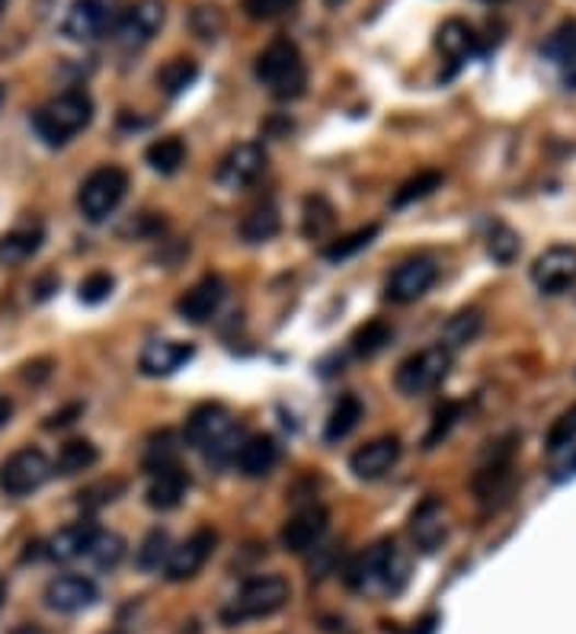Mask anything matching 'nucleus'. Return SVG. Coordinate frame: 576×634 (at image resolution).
<instances>
[{
	"label": "nucleus",
	"instance_id": "obj_4",
	"mask_svg": "<svg viewBox=\"0 0 576 634\" xmlns=\"http://www.w3.org/2000/svg\"><path fill=\"white\" fill-rule=\"evenodd\" d=\"M183 439H186V446L208 452V459L218 462V465H221L228 456L238 452V446H234V439H238V436H234V423H231L228 407H221V404H203V407H196V411L186 417Z\"/></svg>",
	"mask_w": 576,
	"mask_h": 634
},
{
	"label": "nucleus",
	"instance_id": "obj_5",
	"mask_svg": "<svg viewBox=\"0 0 576 634\" xmlns=\"http://www.w3.org/2000/svg\"><path fill=\"white\" fill-rule=\"evenodd\" d=\"M291 596L288 580L276 577V574H266V577H253L247 580L238 596L221 609V622L224 625H244L250 619H266V615H276Z\"/></svg>",
	"mask_w": 576,
	"mask_h": 634
},
{
	"label": "nucleus",
	"instance_id": "obj_55",
	"mask_svg": "<svg viewBox=\"0 0 576 634\" xmlns=\"http://www.w3.org/2000/svg\"><path fill=\"white\" fill-rule=\"evenodd\" d=\"M0 103H3V87H0Z\"/></svg>",
	"mask_w": 576,
	"mask_h": 634
},
{
	"label": "nucleus",
	"instance_id": "obj_56",
	"mask_svg": "<svg viewBox=\"0 0 576 634\" xmlns=\"http://www.w3.org/2000/svg\"><path fill=\"white\" fill-rule=\"evenodd\" d=\"M487 3H503V0H487Z\"/></svg>",
	"mask_w": 576,
	"mask_h": 634
},
{
	"label": "nucleus",
	"instance_id": "obj_51",
	"mask_svg": "<svg viewBox=\"0 0 576 634\" xmlns=\"http://www.w3.org/2000/svg\"><path fill=\"white\" fill-rule=\"evenodd\" d=\"M564 474H576V456L567 462V465H564Z\"/></svg>",
	"mask_w": 576,
	"mask_h": 634
},
{
	"label": "nucleus",
	"instance_id": "obj_28",
	"mask_svg": "<svg viewBox=\"0 0 576 634\" xmlns=\"http://www.w3.org/2000/svg\"><path fill=\"white\" fill-rule=\"evenodd\" d=\"M359 420H362V401H359L356 394H343V397L333 404V411H330L327 417V429H324L327 442L346 439V436L359 426Z\"/></svg>",
	"mask_w": 576,
	"mask_h": 634
},
{
	"label": "nucleus",
	"instance_id": "obj_20",
	"mask_svg": "<svg viewBox=\"0 0 576 634\" xmlns=\"http://www.w3.org/2000/svg\"><path fill=\"white\" fill-rule=\"evenodd\" d=\"M279 462V446L273 436H250L234 452V465L244 477H266Z\"/></svg>",
	"mask_w": 576,
	"mask_h": 634
},
{
	"label": "nucleus",
	"instance_id": "obj_15",
	"mask_svg": "<svg viewBox=\"0 0 576 634\" xmlns=\"http://www.w3.org/2000/svg\"><path fill=\"white\" fill-rule=\"evenodd\" d=\"M45 606L51 612H81V609H90L96 599H100V590L90 577H81V574H65V577H55L48 587H45Z\"/></svg>",
	"mask_w": 576,
	"mask_h": 634
},
{
	"label": "nucleus",
	"instance_id": "obj_14",
	"mask_svg": "<svg viewBox=\"0 0 576 634\" xmlns=\"http://www.w3.org/2000/svg\"><path fill=\"white\" fill-rule=\"evenodd\" d=\"M215 532L211 529H199L196 535H189L180 549L170 551V557H166V580H173V584H183V580H193L203 567H206L208 554L215 551Z\"/></svg>",
	"mask_w": 576,
	"mask_h": 634
},
{
	"label": "nucleus",
	"instance_id": "obj_2",
	"mask_svg": "<svg viewBox=\"0 0 576 634\" xmlns=\"http://www.w3.org/2000/svg\"><path fill=\"white\" fill-rule=\"evenodd\" d=\"M253 74L276 100H295L304 93V84H308L304 58H301L298 45L288 43V39H276V43L266 45L256 55Z\"/></svg>",
	"mask_w": 576,
	"mask_h": 634
},
{
	"label": "nucleus",
	"instance_id": "obj_31",
	"mask_svg": "<svg viewBox=\"0 0 576 634\" xmlns=\"http://www.w3.org/2000/svg\"><path fill=\"white\" fill-rule=\"evenodd\" d=\"M199 78V65L193 58H170L164 68L158 71V84L166 96L183 93L186 87H193V81Z\"/></svg>",
	"mask_w": 576,
	"mask_h": 634
},
{
	"label": "nucleus",
	"instance_id": "obj_39",
	"mask_svg": "<svg viewBox=\"0 0 576 634\" xmlns=\"http://www.w3.org/2000/svg\"><path fill=\"white\" fill-rule=\"evenodd\" d=\"M123 491H125V484L119 481V477L96 481V484L83 487L81 494H78V504H81L83 509H100V507H106V504H113Z\"/></svg>",
	"mask_w": 576,
	"mask_h": 634
},
{
	"label": "nucleus",
	"instance_id": "obj_37",
	"mask_svg": "<svg viewBox=\"0 0 576 634\" xmlns=\"http://www.w3.org/2000/svg\"><path fill=\"white\" fill-rule=\"evenodd\" d=\"M388 343H391V327H388L384 321H369V324H362V327L353 334L356 356H375V353H381Z\"/></svg>",
	"mask_w": 576,
	"mask_h": 634
},
{
	"label": "nucleus",
	"instance_id": "obj_8",
	"mask_svg": "<svg viewBox=\"0 0 576 634\" xmlns=\"http://www.w3.org/2000/svg\"><path fill=\"white\" fill-rule=\"evenodd\" d=\"M55 474V465L42 449H20L0 465V491L7 497H30Z\"/></svg>",
	"mask_w": 576,
	"mask_h": 634
},
{
	"label": "nucleus",
	"instance_id": "obj_26",
	"mask_svg": "<svg viewBox=\"0 0 576 634\" xmlns=\"http://www.w3.org/2000/svg\"><path fill=\"white\" fill-rule=\"evenodd\" d=\"M544 51L554 58V65H557V71H561V81L576 90V23L561 26V30L551 36V43H548Z\"/></svg>",
	"mask_w": 576,
	"mask_h": 634
},
{
	"label": "nucleus",
	"instance_id": "obj_17",
	"mask_svg": "<svg viewBox=\"0 0 576 634\" xmlns=\"http://www.w3.org/2000/svg\"><path fill=\"white\" fill-rule=\"evenodd\" d=\"M221 301H224V283L218 276H203L193 289L180 296L176 314L189 324H203L221 308Z\"/></svg>",
	"mask_w": 576,
	"mask_h": 634
},
{
	"label": "nucleus",
	"instance_id": "obj_13",
	"mask_svg": "<svg viewBox=\"0 0 576 634\" xmlns=\"http://www.w3.org/2000/svg\"><path fill=\"white\" fill-rule=\"evenodd\" d=\"M436 276H439V269H436L433 260H423V256L407 260V263H401L391 273V279L384 286V296L391 298V301H398V304H411V301L423 298L433 289Z\"/></svg>",
	"mask_w": 576,
	"mask_h": 634
},
{
	"label": "nucleus",
	"instance_id": "obj_19",
	"mask_svg": "<svg viewBox=\"0 0 576 634\" xmlns=\"http://www.w3.org/2000/svg\"><path fill=\"white\" fill-rule=\"evenodd\" d=\"M327 532V509L324 507H308L298 509L286 526H283V545L295 554L314 549Z\"/></svg>",
	"mask_w": 576,
	"mask_h": 634
},
{
	"label": "nucleus",
	"instance_id": "obj_57",
	"mask_svg": "<svg viewBox=\"0 0 576 634\" xmlns=\"http://www.w3.org/2000/svg\"><path fill=\"white\" fill-rule=\"evenodd\" d=\"M106 634H123V632H106Z\"/></svg>",
	"mask_w": 576,
	"mask_h": 634
},
{
	"label": "nucleus",
	"instance_id": "obj_10",
	"mask_svg": "<svg viewBox=\"0 0 576 634\" xmlns=\"http://www.w3.org/2000/svg\"><path fill=\"white\" fill-rule=\"evenodd\" d=\"M263 170H266V151H263V145L244 141V145H234V148L221 158L215 180H218L224 189H247V186H253V183L263 176Z\"/></svg>",
	"mask_w": 576,
	"mask_h": 634
},
{
	"label": "nucleus",
	"instance_id": "obj_41",
	"mask_svg": "<svg viewBox=\"0 0 576 634\" xmlns=\"http://www.w3.org/2000/svg\"><path fill=\"white\" fill-rule=\"evenodd\" d=\"M330 228H333V209H330V203L324 196H311V199L304 203V231H308L311 238H321V234H327Z\"/></svg>",
	"mask_w": 576,
	"mask_h": 634
},
{
	"label": "nucleus",
	"instance_id": "obj_52",
	"mask_svg": "<svg viewBox=\"0 0 576 634\" xmlns=\"http://www.w3.org/2000/svg\"><path fill=\"white\" fill-rule=\"evenodd\" d=\"M3 599H7V587H3V580H0V606H3Z\"/></svg>",
	"mask_w": 576,
	"mask_h": 634
},
{
	"label": "nucleus",
	"instance_id": "obj_33",
	"mask_svg": "<svg viewBox=\"0 0 576 634\" xmlns=\"http://www.w3.org/2000/svg\"><path fill=\"white\" fill-rule=\"evenodd\" d=\"M170 535H166L164 529H154V532H148L145 535V542H141V549L135 554V561H138V567L141 570H148V574H154V570H161L166 567V557H170Z\"/></svg>",
	"mask_w": 576,
	"mask_h": 634
},
{
	"label": "nucleus",
	"instance_id": "obj_40",
	"mask_svg": "<svg viewBox=\"0 0 576 634\" xmlns=\"http://www.w3.org/2000/svg\"><path fill=\"white\" fill-rule=\"evenodd\" d=\"M481 334V314L477 311H464V314H458L449 321V327H446V349H454V346H464V343H471V339Z\"/></svg>",
	"mask_w": 576,
	"mask_h": 634
},
{
	"label": "nucleus",
	"instance_id": "obj_16",
	"mask_svg": "<svg viewBox=\"0 0 576 634\" xmlns=\"http://www.w3.org/2000/svg\"><path fill=\"white\" fill-rule=\"evenodd\" d=\"M398 459H401V442H398V436H378V439H371L362 449L353 452L349 468H353L356 477L375 481V477L388 474L391 468L398 465Z\"/></svg>",
	"mask_w": 576,
	"mask_h": 634
},
{
	"label": "nucleus",
	"instance_id": "obj_21",
	"mask_svg": "<svg viewBox=\"0 0 576 634\" xmlns=\"http://www.w3.org/2000/svg\"><path fill=\"white\" fill-rule=\"evenodd\" d=\"M45 231L42 224H20L0 238V266H20L39 254Z\"/></svg>",
	"mask_w": 576,
	"mask_h": 634
},
{
	"label": "nucleus",
	"instance_id": "obj_38",
	"mask_svg": "<svg viewBox=\"0 0 576 634\" xmlns=\"http://www.w3.org/2000/svg\"><path fill=\"white\" fill-rule=\"evenodd\" d=\"M576 442V404H571L557 420L551 423V429H548V436H544V449L548 452H561V449H567V446H574Z\"/></svg>",
	"mask_w": 576,
	"mask_h": 634
},
{
	"label": "nucleus",
	"instance_id": "obj_48",
	"mask_svg": "<svg viewBox=\"0 0 576 634\" xmlns=\"http://www.w3.org/2000/svg\"><path fill=\"white\" fill-rule=\"evenodd\" d=\"M81 404H71L68 411H58V414H51L48 423H45V429H61V426H68V423H74V417H81Z\"/></svg>",
	"mask_w": 576,
	"mask_h": 634
},
{
	"label": "nucleus",
	"instance_id": "obj_6",
	"mask_svg": "<svg viewBox=\"0 0 576 634\" xmlns=\"http://www.w3.org/2000/svg\"><path fill=\"white\" fill-rule=\"evenodd\" d=\"M128 189V173L116 164L96 168L78 189V209L87 221H103L119 209Z\"/></svg>",
	"mask_w": 576,
	"mask_h": 634
},
{
	"label": "nucleus",
	"instance_id": "obj_45",
	"mask_svg": "<svg viewBox=\"0 0 576 634\" xmlns=\"http://www.w3.org/2000/svg\"><path fill=\"white\" fill-rule=\"evenodd\" d=\"M145 465H148L151 474H154V471H161V468H166V465H176V446H173L170 433H164L161 439H154V442L148 446Z\"/></svg>",
	"mask_w": 576,
	"mask_h": 634
},
{
	"label": "nucleus",
	"instance_id": "obj_32",
	"mask_svg": "<svg viewBox=\"0 0 576 634\" xmlns=\"http://www.w3.org/2000/svg\"><path fill=\"white\" fill-rule=\"evenodd\" d=\"M145 158H148L151 170H158V173H176L180 164L186 161V148H183V141L176 135H170V138H158L145 151Z\"/></svg>",
	"mask_w": 576,
	"mask_h": 634
},
{
	"label": "nucleus",
	"instance_id": "obj_29",
	"mask_svg": "<svg viewBox=\"0 0 576 634\" xmlns=\"http://www.w3.org/2000/svg\"><path fill=\"white\" fill-rule=\"evenodd\" d=\"M279 209L276 206H256V209H250L244 215V221H241V238L250 241V244H263V241H269V238H276L279 234Z\"/></svg>",
	"mask_w": 576,
	"mask_h": 634
},
{
	"label": "nucleus",
	"instance_id": "obj_25",
	"mask_svg": "<svg viewBox=\"0 0 576 634\" xmlns=\"http://www.w3.org/2000/svg\"><path fill=\"white\" fill-rule=\"evenodd\" d=\"M436 45H439V51L446 55V61L452 65L454 71V68H461L474 55L477 36H474V30L464 20H449V23H442V30L436 36Z\"/></svg>",
	"mask_w": 576,
	"mask_h": 634
},
{
	"label": "nucleus",
	"instance_id": "obj_23",
	"mask_svg": "<svg viewBox=\"0 0 576 634\" xmlns=\"http://www.w3.org/2000/svg\"><path fill=\"white\" fill-rule=\"evenodd\" d=\"M189 487V477L180 465H166L161 471H154L151 487H148V507L154 509H173L180 507L183 494Z\"/></svg>",
	"mask_w": 576,
	"mask_h": 634
},
{
	"label": "nucleus",
	"instance_id": "obj_27",
	"mask_svg": "<svg viewBox=\"0 0 576 634\" xmlns=\"http://www.w3.org/2000/svg\"><path fill=\"white\" fill-rule=\"evenodd\" d=\"M509 484H512V462H509V456L494 459L491 465L481 468V471H477V477H474L477 500L494 504V500H499V497L509 491Z\"/></svg>",
	"mask_w": 576,
	"mask_h": 634
},
{
	"label": "nucleus",
	"instance_id": "obj_34",
	"mask_svg": "<svg viewBox=\"0 0 576 634\" xmlns=\"http://www.w3.org/2000/svg\"><path fill=\"white\" fill-rule=\"evenodd\" d=\"M442 186V173L439 170H423V173H416L411 176L398 193H394V209H404V206H411L416 199H426L429 193H436Z\"/></svg>",
	"mask_w": 576,
	"mask_h": 634
},
{
	"label": "nucleus",
	"instance_id": "obj_12",
	"mask_svg": "<svg viewBox=\"0 0 576 634\" xmlns=\"http://www.w3.org/2000/svg\"><path fill=\"white\" fill-rule=\"evenodd\" d=\"M110 0H74L61 20V36L71 43H93L110 26Z\"/></svg>",
	"mask_w": 576,
	"mask_h": 634
},
{
	"label": "nucleus",
	"instance_id": "obj_43",
	"mask_svg": "<svg viewBox=\"0 0 576 634\" xmlns=\"http://www.w3.org/2000/svg\"><path fill=\"white\" fill-rule=\"evenodd\" d=\"M298 7V0H244V13L250 20H260V23H269V20H279Z\"/></svg>",
	"mask_w": 576,
	"mask_h": 634
},
{
	"label": "nucleus",
	"instance_id": "obj_22",
	"mask_svg": "<svg viewBox=\"0 0 576 634\" xmlns=\"http://www.w3.org/2000/svg\"><path fill=\"white\" fill-rule=\"evenodd\" d=\"M96 532H100V529H96L93 522H71V526L58 529V532L48 539L45 554H48L51 561H74V557L87 554Z\"/></svg>",
	"mask_w": 576,
	"mask_h": 634
},
{
	"label": "nucleus",
	"instance_id": "obj_50",
	"mask_svg": "<svg viewBox=\"0 0 576 634\" xmlns=\"http://www.w3.org/2000/svg\"><path fill=\"white\" fill-rule=\"evenodd\" d=\"M10 417H13V401L0 394V429H3L7 423H10Z\"/></svg>",
	"mask_w": 576,
	"mask_h": 634
},
{
	"label": "nucleus",
	"instance_id": "obj_44",
	"mask_svg": "<svg viewBox=\"0 0 576 634\" xmlns=\"http://www.w3.org/2000/svg\"><path fill=\"white\" fill-rule=\"evenodd\" d=\"M113 289H116V279L110 273H93V276L83 279L78 292H81V301H87V304H100V301L113 296Z\"/></svg>",
	"mask_w": 576,
	"mask_h": 634
},
{
	"label": "nucleus",
	"instance_id": "obj_54",
	"mask_svg": "<svg viewBox=\"0 0 576 634\" xmlns=\"http://www.w3.org/2000/svg\"><path fill=\"white\" fill-rule=\"evenodd\" d=\"M330 7H336V3H343V0H327Z\"/></svg>",
	"mask_w": 576,
	"mask_h": 634
},
{
	"label": "nucleus",
	"instance_id": "obj_18",
	"mask_svg": "<svg viewBox=\"0 0 576 634\" xmlns=\"http://www.w3.org/2000/svg\"><path fill=\"white\" fill-rule=\"evenodd\" d=\"M193 359V346L180 343V339H154L141 349L138 356V369L148 379H161V376H173L180 366H186Z\"/></svg>",
	"mask_w": 576,
	"mask_h": 634
},
{
	"label": "nucleus",
	"instance_id": "obj_36",
	"mask_svg": "<svg viewBox=\"0 0 576 634\" xmlns=\"http://www.w3.org/2000/svg\"><path fill=\"white\" fill-rule=\"evenodd\" d=\"M375 234H378V224L359 228V231H353V234H346V238H339V241L327 244V247H324V260H330V263L349 260V256H356L359 251H366L371 241H375Z\"/></svg>",
	"mask_w": 576,
	"mask_h": 634
},
{
	"label": "nucleus",
	"instance_id": "obj_42",
	"mask_svg": "<svg viewBox=\"0 0 576 634\" xmlns=\"http://www.w3.org/2000/svg\"><path fill=\"white\" fill-rule=\"evenodd\" d=\"M458 417H461V404H458V401H446V404L433 414V426H429V433H426V449H433L439 439H446Z\"/></svg>",
	"mask_w": 576,
	"mask_h": 634
},
{
	"label": "nucleus",
	"instance_id": "obj_49",
	"mask_svg": "<svg viewBox=\"0 0 576 634\" xmlns=\"http://www.w3.org/2000/svg\"><path fill=\"white\" fill-rule=\"evenodd\" d=\"M436 622H439L436 615H426L423 622L411 625V629H407V634H436Z\"/></svg>",
	"mask_w": 576,
	"mask_h": 634
},
{
	"label": "nucleus",
	"instance_id": "obj_30",
	"mask_svg": "<svg viewBox=\"0 0 576 634\" xmlns=\"http://www.w3.org/2000/svg\"><path fill=\"white\" fill-rule=\"evenodd\" d=\"M96 459H100V452H96V446L90 439H71V442L61 446V452H58V459L51 465H55L58 474L71 477V474H81L87 468L96 465Z\"/></svg>",
	"mask_w": 576,
	"mask_h": 634
},
{
	"label": "nucleus",
	"instance_id": "obj_46",
	"mask_svg": "<svg viewBox=\"0 0 576 634\" xmlns=\"http://www.w3.org/2000/svg\"><path fill=\"white\" fill-rule=\"evenodd\" d=\"M193 30L203 36V39H218V33L224 30V16L218 7H199L193 13Z\"/></svg>",
	"mask_w": 576,
	"mask_h": 634
},
{
	"label": "nucleus",
	"instance_id": "obj_9",
	"mask_svg": "<svg viewBox=\"0 0 576 634\" xmlns=\"http://www.w3.org/2000/svg\"><path fill=\"white\" fill-rule=\"evenodd\" d=\"M164 20V0H135L116 23V43L125 48H141L161 33Z\"/></svg>",
	"mask_w": 576,
	"mask_h": 634
},
{
	"label": "nucleus",
	"instance_id": "obj_11",
	"mask_svg": "<svg viewBox=\"0 0 576 634\" xmlns=\"http://www.w3.org/2000/svg\"><path fill=\"white\" fill-rule=\"evenodd\" d=\"M532 283L544 296H561L576 286V247H548L532 266Z\"/></svg>",
	"mask_w": 576,
	"mask_h": 634
},
{
	"label": "nucleus",
	"instance_id": "obj_1",
	"mask_svg": "<svg viewBox=\"0 0 576 634\" xmlns=\"http://www.w3.org/2000/svg\"><path fill=\"white\" fill-rule=\"evenodd\" d=\"M93 119V100L87 90H65L33 113V128L48 148L68 145Z\"/></svg>",
	"mask_w": 576,
	"mask_h": 634
},
{
	"label": "nucleus",
	"instance_id": "obj_7",
	"mask_svg": "<svg viewBox=\"0 0 576 634\" xmlns=\"http://www.w3.org/2000/svg\"><path fill=\"white\" fill-rule=\"evenodd\" d=\"M452 369V349H446L442 343L439 346H426L419 353H413L411 359L401 362L398 376H394V384L401 394L407 397H416V394H426L433 388H439L446 376Z\"/></svg>",
	"mask_w": 576,
	"mask_h": 634
},
{
	"label": "nucleus",
	"instance_id": "obj_47",
	"mask_svg": "<svg viewBox=\"0 0 576 634\" xmlns=\"http://www.w3.org/2000/svg\"><path fill=\"white\" fill-rule=\"evenodd\" d=\"M491 256L499 260V263H512L516 254H519V238L509 231V228H496L494 234H491Z\"/></svg>",
	"mask_w": 576,
	"mask_h": 634
},
{
	"label": "nucleus",
	"instance_id": "obj_3",
	"mask_svg": "<svg viewBox=\"0 0 576 634\" xmlns=\"http://www.w3.org/2000/svg\"><path fill=\"white\" fill-rule=\"evenodd\" d=\"M346 584L359 592H398L407 584V561L394 542H381L346 567Z\"/></svg>",
	"mask_w": 576,
	"mask_h": 634
},
{
	"label": "nucleus",
	"instance_id": "obj_35",
	"mask_svg": "<svg viewBox=\"0 0 576 634\" xmlns=\"http://www.w3.org/2000/svg\"><path fill=\"white\" fill-rule=\"evenodd\" d=\"M125 554V542L123 535H116V532H96L93 535V542H90V549H87V557L96 564V567H116L119 561H123Z\"/></svg>",
	"mask_w": 576,
	"mask_h": 634
},
{
	"label": "nucleus",
	"instance_id": "obj_24",
	"mask_svg": "<svg viewBox=\"0 0 576 634\" xmlns=\"http://www.w3.org/2000/svg\"><path fill=\"white\" fill-rule=\"evenodd\" d=\"M413 542L423 551H436L446 542V516L439 500H426L423 507L413 512L411 519Z\"/></svg>",
	"mask_w": 576,
	"mask_h": 634
},
{
	"label": "nucleus",
	"instance_id": "obj_53",
	"mask_svg": "<svg viewBox=\"0 0 576 634\" xmlns=\"http://www.w3.org/2000/svg\"><path fill=\"white\" fill-rule=\"evenodd\" d=\"M3 10H7V0H0V16H3Z\"/></svg>",
	"mask_w": 576,
	"mask_h": 634
}]
</instances>
